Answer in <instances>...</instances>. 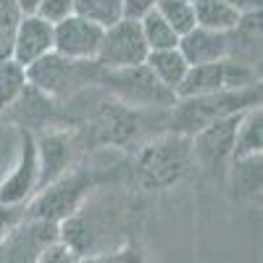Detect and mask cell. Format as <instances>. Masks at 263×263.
Returning a JSON list of instances; mask_svg holds the SVG:
<instances>
[{"instance_id":"cell-8","label":"cell","mask_w":263,"mask_h":263,"mask_svg":"<svg viewBox=\"0 0 263 263\" xmlns=\"http://www.w3.org/2000/svg\"><path fill=\"white\" fill-rule=\"evenodd\" d=\"M239 114L213 119V121H208L205 126H200L197 132L190 135L192 137V153L203 166H218L227 158H232V145H234V132H237Z\"/></svg>"},{"instance_id":"cell-26","label":"cell","mask_w":263,"mask_h":263,"mask_svg":"<svg viewBox=\"0 0 263 263\" xmlns=\"http://www.w3.org/2000/svg\"><path fill=\"white\" fill-rule=\"evenodd\" d=\"M121 6H124V16L140 18V16L147 13L150 8H156V0H121Z\"/></svg>"},{"instance_id":"cell-9","label":"cell","mask_w":263,"mask_h":263,"mask_svg":"<svg viewBox=\"0 0 263 263\" xmlns=\"http://www.w3.org/2000/svg\"><path fill=\"white\" fill-rule=\"evenodd\" d=\"M84 63H92V61H71L50 50L48 55H42L27 66V82L32 90L42 95H58L79 77V69Z\"/></svg>"},{"instance_id":"cell-3","label":"cell","mask_w":263,"mask_h":263,"mask_svg":"<svg viewBox=\"0 0 263 263\" xmlns=\"http://www.w3.org/2000/svg\"><path fill=\"white\" fill-rule=\"evenodd\" d=\"M255 71L248 63H237L229 58L211 61V63H195L187 69L182 84L177 87V98H195L221 90H239V87H253Z\"/></svg>"},{"instance_id":"cell-22","label":"cell","mask_w":263,"mask_h":263,"mask_svg":"<svg viewBox=\"0 0 263 263\" xmlns=\"http://www.w3.org/2000/svg\"><path fill=\"white\" fill-rule=\"evenodd\" d=\"M234 190L239 195H255L260 190V156L250 158H234Z\"/></svg>"},{"instance_id":"cell-24","label":"cell","mask_w":263,"mask_h":263,"mask_svg":"<svg viewBox=\"0 0 263 263\" xmlns=\"http://www.w3.org/2000/svg\"><path fill=\"white\" fill-rule=\"evenodd\" d=\"M37 13L55 24V21H61L69 13H74V0H40Z\"/></svg>"},{"instance_id":"cell-18","label":"cell","mask_w":263,"mask_h":263,"mask_svg":"<svg viewBox=\"0 0 263 263\" xmlns=\"http://www.w3.org/2000/svg\"><path fill=\"white\" fill-rule=\"evenodd\" d=\"M98 132L105 142H121L129 135H135V114H129L124 103H108L98 116Z\"/></svg>"},{"instance_id":"cell-15","label":"cell","mask_w":263,"mask_h":263,"mask_svg":"<svg viewBox=\"0 0 263 263\" xmlns=\"http://www.w3.org/2000/svg\"><path fill=\"white\" fill-rule=\"evenodd\" d=\"M69 140L61 135H48L42 142H37V161H40V182L37 190L55 182L61 171L69 166Z\"/></svg>"},{"instance_id":"cell-20","label":"cell","mask_w":263,"mask_h":263,"mask_svg":"<svg viewBox=\"0 0 263 263\" xmlns=\"http://www.w3.org/2000/svg\"><path fill=\"white\" fill-rule=\"evenodd\" d=\"M74 13L95 21L105 29L124 16V6L121 0H74Z\"/></svg>"},{"instance_id":"cell-21","label":"cell","mask_w":263,"mask_h":263,"mask_svg":"<svg viewBox=\"0 0 263 263\" xmlns=\"http://www.w3.org/2000/svg\"><path fill=\"white\" fill-rule=\"evenodd\" d=\"M156 11L168 21L174 29H177L179 37L195 27V8H192V0H156Z\"/></svg>"},{"instance_id":"cell-13","label":"cell","mask_w":263,"mask_h":263,"mask_svg":"<svg viewBox=\"0 0 263 263\" xmlns=\"http://www.w3.org/2000/svg\"><path fill=\"white\" fill-rule=\"evenodd\" d=\"M42 195L40 197V203L34 205L37 216L40 218H55V216H66V213H71V208L77 205V197L82 192V182L77 177L71 179H63V182H50L42 187Z\"/></svg>"},{"instance_id":"cell-12","label":"cell","mask_w":263,"mask_h":263,"mask_svg":"<svg viewBox=\"0 0 263 263\" xmlns=\"http://www.w3.org/2000/svg\"><path fill=\"white\" fill-rule=\"evenodd\" d=\"M260 150H263V111L258 103V105H250L239 114L234 145H232V158L260 156Z\"/></svg>"},{"instance_id":"cell-11","label":"cell","mask_w":263,"mask_h":263,"mask_svg":"<svg viewBox=\"0 0 263 263\" xmlns=\"http://www.w3.org/2000/svg\"><path fill=\"white\" fill-rule=\"evenodd\" d=\"M182 55L187 58L190 66L195 63H211V61H221L232 55V32H216L205 27H192L179 37Z\"/></svg>"},{"instance_id":"cell-25","label":"cell","mask_w":263,"mask_h":263,"mask_svg":"<svg viewBox=\"0 0 263 263\" xmlns=\"http://www.w3.org/2000/svg\"><path fill=\"white\" fill-rule=\"evenodd\" d=\"M21 218V205H8L0 203V237H6Z\"/></svg>"},{"instance_id":"cell-14","label":"cell","mask_w":263,"mask_h":263,"mask_svg":"<svg viewBox=\"0 0 263 263\" xmlns=\"http://www.w3.org/2000/svg\"><path fill=\"white\" fill-rule=\"evenodd\" d=\"M145 66L153 71V77H156L163 87H168V90H174V95H177V87L182 84L190 63L187 58L182 55L179 48H161V50H147V58H145Z\"/></svg>"},{"instance_id":"cell-6","label":"cell","mask_w":263,"mask_h":263,"mask_svg":"<svg viewBox=\"0 0 263 263\" xmlns=\"http://www.w3.org/2000/svg\"><path fill=\"white\" fill-rule=\"evenodd\" d=\"M103 40V27L90 18L69 13L53 24V50L71 61H95Z\"/></svg>"},{"instance_id":"cell-5","label":"cell","mask_w":263,"mask_h":263,"mask_svg":"<svg viewBox=\"0 0 263 263\" xmlns=\"http://www.w3.org/2000/svg\"><path fill=\"white\" fill-rule=\"evenodd\" d=\"M187 156H190V147L179 137L174 140L166 137V140L153 142L140 156L142 182L147 187H166L171 182H177L187 168Z\"/></svg>"},{"instance_id":"cell-27","label":"cell","mask_w":263,"mask_h":263,"mask_svg":"<svg viewBox=\"0 0 263 263\" xmlns=\"http://www.w3.org/2000/svg\"><path fill=\"white\" fill-rule=\"evenodd\" d=\"M224 3H229L239 13H253V11H260L263 0H224Z\"/></svg>"},{"instance_id":"cell-19","label":"cell","mask_w":263,"mask_h":263,"mask_svg":"<svg viewBox=\"0 0 263 263\" xmlns=\"http://www.w3.org/2000/svg\"><path fill=\"white\" fill-rule=\"evenodd\" d=\"M137 21H140L142 37H145V42H147V48H150V50L177 48V45H179V34H177V29H174L156 8H150L147 13H142Z\"/></svg>"},{"instance_id":"cell-2","label":"cell","mask_w":263,"mask_h":263,"mask_svg":"<svg viewBox=\"0 0 263 263\" xmlns=\"http://www.w3.org/2000/svg\"><path fill=\"white\" fill-rule=\"evenodd\" d=\"M147 50L150 48L142 37L140 21L121 16L111 27L103 29L95 66L100 71H116V69H129V66H140V63H145Z\"/></svg>"},{"instance_id":"cell-28","label":"cell","mask_w":263,"mask_h":263,"mask_svg":"<svg viewBox=\"0 0 263 263\" xmlns=\"http://www.w3.org/2000/svg\"><path fill=\"white\" fill-rule=\"evenodd\" d=\"M16 6H18V11L21 13H37V8H40V0H16Z\"/></svg>"},{"instance_id":"cell-4","label":"cell","mask_w":263,"mask_h":263,"mask_svg":"<svg viewBox=\"0 0 263 263\" xmlns=\"http://www.w3.org/2000/svg\"><path fill=\"white\" fill-rule=\"evenodd\" d=\"M103 79L108 87H114L124 105H166L171 108L177 103L174 90L163 87L145 63L129 66V69H116V71H103Z\"/></svg>"},{"instance_id":"cell-10","label":"cell","mask_w":263,"mask_h":263,"mask_svg":"<svg viewBox=\"0 0 263 263\" xmlns=\"http://www.w3.org/2000/svg\"><path fill=\"white\" fill-rule=\"evenodd\" d=\"M50 50H53V21L42 18L40 13L21 16L16 37H13L11 58L18 61L21 66H29L37 58L48 55Z\"/></svg>"},{"instance_id":"cell-16","label":"cell","mask_w":263,"mask_h":263,"mask_svg":"<svg viewBox=\"0 0 263 263\" xmlns=\"http://www.w3.org/2000/svg\"><path fill=\"white\" fill-rule=\"evenodd\" d=\"M192 8H195V24L216 32H232L239 24V16H242L224 0H192Z\"/></svg>"},{"instance_id":"cell-23","label":"cell","mask_w":263,"mask_h":263,"mask_svg":"<svg viewBox=\"0 0 263 263\" xmlns=\"http://www.w3.org/2000/svg\"><path fill=\"white\" fill-rule=\"evenodd\" d=\"M21 13L16 0H0V58H11V48H13V37L18 29Z\"/></svg>"},{"instance_id":"cell-1","label":"cell","mask_w":263,"mask_h":263,"mask_svg":"<svg viewBox=\"0 0 263 263\" xmlns=\"http://www.w3.org/2000/svg\"><path fill=\"white\" fill-rule=\"evenodd\" d=\"M260 103L258 84L253 87H239V90H221V92H208V95H195V98H177L174 103V126L192 135L200 126H205L213 119L239 114L250 105Z\"/></svg>"},{"instance_id":"cell-17","label":"cell","mask_w":263,"mask_h":263,"mask_svg":"<svg viewBox=\"0 0 263 263\" xmlns=\"http://www.w3.org/2000/svg\"><path fill=\"white\" fill-rule=\"evenodd\" d=\"M27 84V66H21L13 58H0V116L21 100Z\"/></svg>"},{"instance_id":"cell-7","label":"cell","mask_w":263,"mask_h":263,"mask_svg":"<svg viewBox=\"0 0 263 263\" xmlns=\"http://www.w3.org/2000/svg\"><path fill=\"white\" fill-rule=\"evenodd\" d=\"M40 182V161H37V140L32 132L21 129V150L13 171L0 184V203L8 205H24L32 192H37Z\"/></svg>"}]
</instances>
